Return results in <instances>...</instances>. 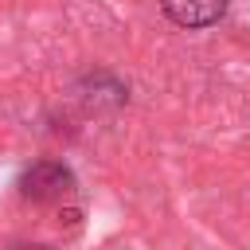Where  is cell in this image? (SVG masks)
I'll use <instances>...</instances> for the list:
<instances>
[{"instance_id":"7a4b0ae2","label":"cell","mask_w":250,"mask_h":250,"mask_svg":"<svg viewBox=\"0 0 250 250\" xmlns=\"http://www.w3.org/2000/svg\"><path fill=\"white\" fill-rule=\"evenodd\" d=\"M70 94L82 105V113H94V117L98 113H117L121 105H129V82L109 66H94V70L78 74Z\"/></svg>"},{"instance_id":"3957f363","label":"cell","mask_w":250,"mask_h":250,"mask_svg":"<svg viewBox=\"0 0 250 250\" xmlns=\"http://www.w3.org/2000/svg\"><path fill=\"white\" fill-rule=\"evenodd\" d=\"M230 0H160V16L180 31H207L223 23Z\"/></svg>"},{"instance_id":"6da1fadb","label":"cell","mask_w":250,"mask_h":250,"mask_svg":"<svg viewBox=\"0 0 250 250\" xmlns=\"http://www.w3.org/2000/svg\"><path fill=\"white\" fill-rule=\"evenodd\" d=\"M78 191V176L66 160L59 156H43V160H31L20 180H16V195L23 203H35V207H59L66 203L70 195Z\"/></svg>"}]
</instances>
